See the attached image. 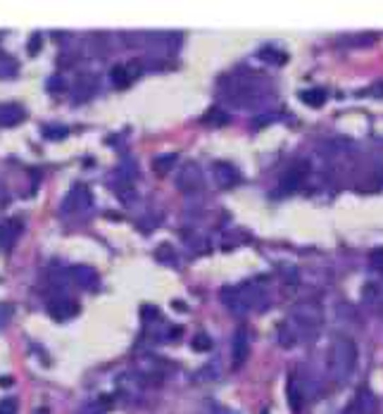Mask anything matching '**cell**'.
<instances>
[{
	"label": "cell",
	"mask_w": 383,
	"mask_h": 414,
	"mask_svg": "<svg viewBox=\"0 0 383 414\" xmlns=\"http://www.w3.org/2000/svg\"><path fill=\"white\" fill-rule=\"evenodd\" d=\"M212 179L219 188H231L241 181V174H238V169L229 162H214L212 164Z\"/></svg>",
	"instance_id": "9c48e42d"
},
{
	"label": "cell",
	"mask_w": 383,
	"mask_h": 414,
	"mask_svg": "<svg viewBox=\"0 0 383 414\" xmlns=\"http://www.w3.org/2000/svg\"><path fill=\"white\" fill-rule=\"evenodd\" d=\"M0 414H17V400L15 398L0 400Z\"/></svg>",
	"instance_id": "4316f807"
},
{
	"label": "cell",
	"mask_w": 383,
	"mask_h": 414,
	"mask_svg": "<svg viewBox=\"0 0 383 414\" xmlns=\"http://www.w3.org/2000/svg\"><path fill=\"white\" fill-rule=\"evenodd\" d=\"M17 74V62L10 55H0V79H12Z\"/></svg>",
	"instance_id": "44dd1931"
},
{
	"label": "cell",
	"mask_w": 383,
	"mask_h": 414,
	"mask_svg": "<svg viewBox=\"0 0 383 414\" xmlns=\"http://www.w3.org/2000/svg\"><path fill=\"white\" fill-rule=\"evenodd\" d=\"M95 86H98V81H95L93 76H81L79 81H76V93H74V100H88L90 96L95 93Z\"/></svg>",
	"instance_id": "9a60e30c"
},
{
	"label": "cell",
	"mask_w": 383,
	"mask_h": 414,
	"mask_svg": "<svg viewBox=\"0 0 383 414\" xmlns=\"http://www.w3.org/2000/svg\"><path fill=\"white\" fill-rule=\"evenodd\" d=\"M203 183H205L203 169H200L196 162L181 164V169L177 174V188L181 193H196V190L203 188Z\"/></svg>",
	"instance_id": "277c9868"
},
{
	"label": "cell",
	"mask_w": 383,
	"mask_h": 414,
	"mask_svg": "<svg viewBox=\"0 0 383 414\" xmlns=\"http://www.w3.org/2000/svg\"><path fill=\"white\" fill-rule=\"evenodd\" d=\"M250 357V338L248 333H245V328L241 331H236V336H233V343H231V364L233 369H241V367L248 362Z\"/></svg>",
	"instance_id": "ba28073f"
},
{
	"label": "cell",
	"mask_w": 383,
	"mask_h": 414,
	"mask_svg": "<svg viewBox=\"0 0 383 414\" xmlns=\"http://www.w3.org/2000/svg\"><path fill=\"white\" fill-rule=\"evenodd\" d=\"M48 88H50V93H60V91L67 88V84H64L62 76H50L48 79Z\"/></svg>",
	"instance_id": "83f0119b"
},
{
	"label": "cell",
	"mask_w": 383,
	"mask_h": 414,
	"mask_svg": "<svg viewBox=\"0 0 383 414\" xmlns=\"http://www.w3.org/2000/svg\"><path fill=\"white\" fill-rule=\"evenodd\" d=\"M79 310H81L79 302L71 300V298H53V300H48V314L55 321H64V319L76 317Z\"/></svg>",
	"instance_id": "52a82bcc"
},
{
	"label": "cell",
	"mask_w": 383,
	"mask_h": 414,
	"mask_svg": "<svg viewBox=\"0 0 383 414\" xmlns=\"http://www.w3.org/2000/svg\"><path fill=\"white\" fill-rule=\"evenodd\" d=\"M302 391L300 386H297V379L295 376H288V403L293 407V412H300L302 410Z\"/></svg>",
	"instance_id": "ac0fdd59"
},
{
	"label": "cell",
	"mask_w": 383,
	"mask_h": 414,
	"mask_svg": "<svg viewBox=\"0 0 383 414\" xmlns=\"http://www.w3.org/2000/svg\"><path fill=\"white\" fill-rule=\"evenodd\" d=\"M262 414H267V412H262Z\"/></svg>",
	"instance_id": "1f68e13d"
},
{
	"label": "cell",
	"mask_w": 383,
	"mask_h": 414,
	"mask_svg": "<svg viewBox=\"0 0 383 414\" xmlns=\"http://www.w3.org/2000/svg\"><path fill=\"white\" fill-rule=\"evenodd\" d=\"M0 205H8V193H5L3 183H0Z\"/></svg>",
	"instance_id": "f1b7e54d"
},
{
	"label": "cell",
	"mask_w": 383,
	"mask_h": 414,
	"mask_svg": "<svg viewBox=\"0 0 383 414\" xmlns=\"http://www.w3.org/2000/svg\"><path fill=\"white\" fill-rule=\"evenodd\" d=\"M22 222L19 219H8L0 224V253H10L17 246L19 236H22Z\"/></svg>",
	"instance_id": "30bf717a"
},
{
	"label": "cell",
	"mask_w": 383,
	"mask_h": 414,
	"mask_svg": "<svg viewBox=\"0 0 383 414\" xmlns=\"http://www.w3.org/2000/svg\"><path fill=\"white\" fill-rule=\"evenodd\" d=\"M212 347V340L210 336H205V333H198L196 338H193V350H210Z\"/></svg>",
	"instance_id": "484cf974"
},
{
	"label": "cell",
	"mask_w": 383,
	"mask_h": 414,
	"mask_svg": "<svg viewBox=\"0 0 383 414\" xmlns=\"http://www.w3.org/2000/svg\"><path fill=\"white\" fill-rule=\"evenodd\" d=\"M222 300L233 314L243 317V314H248V312L264 310L269 302V293L259 281H248V284H241L236 288H224Z\"/></svg>",
	"instance_id": "6da1fadb"
},
{
	"label": "cell",
	"mask_w": 383,
	"mask_h": 414,
	"mask_svg": "<svg viewBox=\"0 0 383 414\" xmlns=\"http://www.w3.org/2000/svg\"><path fill=\"white\" fill-rule=\"evenodd\" d=\"M379 412V400L369 389H360L357 396L350 400L346 407V414H376Z\"/></svg>",
	"instance_id": "5b68a950"
},
{
	"label": "cell",
	"mask_w": 383,
	"mask_h": 414,
	"mask_svg": "<svg viewBox=\"0 0 383 414\" xmlns=\"http://www.w3.org/2000/svg\"><path fill=\"white\" fill-rule=\"evenodd\" d=\"M41 48H43V34H31V38H29V55H38L41 52Z\"/></svg>",
	"instance_id": "d4e9b609"
},
{
	"label": "cell",
	"mask_w": 383,
	"mask_h": 414,
	"mask_svg": "<svg viewBox=\"0 0 383 414\" xmlns=\"http://www.w3.org/2000/svg\"><path fill=\"white\" fill-rule=\"evenodd\" d=\"M177 160H179V157L174 155V153L158 155V157H155V160H153V169H155V172H158L160 176H165V174L170 172V169L174 167V164H177Z\"/></svg>",
	"instance_id": "d6986e66"
},
{
	"label": "cell",
	"mask_w": 383,
	"mask_h": 414,
	"mask_svg": "<svg viewBox=\"0 0 383 414\" xmlns=\"http://www.w3.org/2000/svg\"><path fill=\"white\" fill-rule=\"evenodd\" d=\"M12 379H0V386H10Z\"/></svg>",
	"instance_id": "f546056e"
},
{
	"label": "cell",
	"mask_w": 383,
	"mask_h": 414,
	"mask_svg": "<svg viewBox=\"0 0 383 414\" xmlns=\"http://www.w3.org/2000/svg\"><path fill=\"white\" fill-rule=\"evenodd\" d=\"M141 76V62L134 60L129 64H117L112 69V84L117 88H126L129 84H134Z\"/></svg>",
	"instance_id": "8fae6325"
},
{
	"label": "cell",
	"mask_w": 383,
	"mask_h": 414,
	"mask_svg": "<svg viewBox=\"0 0 383 414\" xmlns=\"http://www.w3.org/2000/svg\"><path fill=\"white\" fill-rule=\"evenodd\" d=\"M369 265L383 272V248H374V251L369 253Z\"/></svg>",
	"instance_id": "cb8c5ba5"
},
{
	"label": "cell",
	"mask_w": 383,
	"mask_h": 414,
	"mask_svg": "<svg viewBox=\"0 0 383 414\" xmlns=\"http://www.w3.org/2000/svg\"><path fill=\"white\" fill-rule=\"evenodd\" d=\"M229 122H231V115L222 108H210L203 115V124H210V127H224Z\"/></svg>",
	"instance_id": "2e32d148"
},
{
	"label": "cell",
	"mask_w": 383,
	"mask_h": 414,
	"mask_svg": "<svg viewBox=\"0 0 383 414\" xmlns=\"http://www.w3.org/2000/svg\"><path fill=\"white\" fill-rule=\"evenodd\" d=\"M38 414H48V410H38Z\"/></svg>",
	"instance_id": "4dcf8cb0"
},
{
	"label": "cell",
	"mask_w": 383,
	"mask_h": 414,
	"mask_svg": "<svg viewBox=\"0 0 383 414\" xmlns=\"http://www.w3.org/2000/svg\"><path fill=\"white\" fill-rule=\"evenodd\" d=\"M90 205V193L86 186H81V183H76L74 188L69 190L67 195H64L62 200V212L64 214H74V212H81V209H86Z\"/></svg>",
	"instance_id": "8992f818"
},
{
	"label": "cell",
	"mask_w": 383,
	"mask_h": 414,
	"mask_svg": "<svg viewBox=\"0 0 383 414\" xmlns=\"http://www.w3.org/2000/svg\"><path fill=\"white\" fill-rule=\"evenodd\" d=\"M329 93L324 88H310V91H302L300 93V100L305 105H310V108H322L324 103H326Z\"/></svg>",
	"instance_id": "e0dca14e"
},
{
	"label": "cell",
	"mask_w": 383,
	"mask_h": 414,
	"mask_svg": "<svg viewBox=\"0 0 383 414\" xmlns=\"http://www.w3.org/2000/svg\"><path fill=\"white\" fill-rule=\"evenodd\" d=\"M259 57L271 62V64H283L285 62V55H283V52H276V48H262Z\"/></svg>",
	"instance_id": "603a6c76"
},
{
	"label": "cell",
	"mask_w": 383,
	"mask_h": 414,
	"mask_svg": "<svg viewBox=\"0 0 383 414\" xmlns=\"http://www.w3.org/2000/svg\"><path fill=\"white\" fill-rule=\"evenodd\" d=\"M285 321L295 328L297 336L300 333H310V338H312V333H317V328L322 324V310L314 302H297L293 310L288 312V319Z\"/></svg>",
	"instance_id": "3957f363"
},
{
	"label": "cell",
	"mask_w": 383,
	"mask_h": 414,
	"mask_svg": "<svg viewBox=\"0 0 383 414\" xmlns=\"http://www.w3.org/2000/svg\"><path fill=\"white\" fill-rule=\"evenodd\" d=\"M69 276H71V281H74L76 286H81V288H93L95 281H98V274H95V269L88 267V265L69 267Z\"/></svg>",
	"instance_id": "7c38bea8"
},
{
	"label": "cell",
	"mask_w": 383,
	"mask_h": 414,
	"mask_svg": "<svg viewBox=\"0 0 383 414\" xmlns=\"http://www.w3.org/2000/svg\"><path fill=\"white\" fill-rule=\"evenodd\" d=\"M24 117H27V113H24L22 105H0V127H17L19 122H24Z\"/></svg>",
	"instance_id": "4fadbf2b"
},
{
	"label": "cell",
	"mask_w": 383,
	"mask_h": 414,
	"mask_svg": "<svg viewBox=\"0 0 383 414\" xmlns=\"http://www.w3.org/2000/svg\"><path fill=\"white\" fill-rule=\"evenodd\" d=\"M69 131L60 127V124H50V127H43V136L50 138V141H62V138H67Z\"/></svg>",
	"instance_id": "7402d4cb"
},
{
	"label": "cell",
	"mask_w": 383,
	"mask_h": 414,
	"mask_svg": "<svg viewBox=\"0 0 383 414\" xmlns=\"http://www.w3.org/2000/svg\"><path fill=\"white\" fill-rule=\"evenodd\" d=\"M305 172H307L305 167H295V169H293V174H288V176H285V179L281 181V190H295L297 186H300V181L305 179Z\"/></svg>",
	"instance_id": "ffe728a7"
},
{
	"label": "cell",
	"mask_w": 383,
	"mask_h": 414,
	"mask_svg": "<svg viewBox=\"0 0 383 414\" xmlns=\"http://www.w3.org/2000/svg\"><path fill=\"white\" fill-rule=\"evenodd\" d=\"M357 367V345L353 338L338 336L334 338L329 352H326V372L336 384H346L355 374Z\"/></svg>",
	"instance_id": "7a4b0ae2"
},
{
	"label": "cell",
	"mask_w": 383,
	"mask_h": 414,
	"mask_svg": "<svg viewBox=\"0 0 383 414\" xmlns=\"http://www.w3.org/2000/svg\"><path fill=\"white\" fill-rule=\"evenodd\" d=\"M114 195L117 198H119L122 202H124V205H134L136 200H139V190L134 188V183L131 181H124L122 179L119 183H114Z\"/></svg>",
	"instance_id": "5bb4252c"
}]
</instances>
